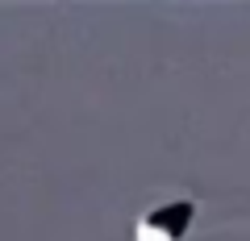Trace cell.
Listing matches in <instances>:
<instances>
[{
	"mask_svg": "<svg viewBox=\"0 0 250 241\" xmlns=\"http://www.w3.org/2000/svg\"><path fill=\"white\" fill-rule=\"evenodd\" d=\"M196 224V200H167L138 216L134 241H184Z\"/></svg>",
	"mask_w": 250,
	"mask_h": 241,
	"instance_id": "cell-1",
	"label": "cell"
}]
</instances>
